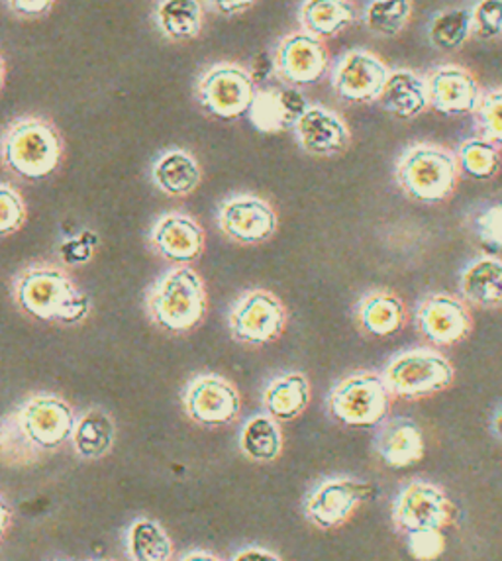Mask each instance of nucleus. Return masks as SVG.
I'll return each instance as SVG.
<instances>
[{
    "label": "nucleus",
    "mask_w": 502,
    "mask_h": 561,
    "mask_svg": "<svg viewBox=\"0 0 502 561\" xmlns=\"http://www.w3.org/2000/svg\"><path fill=\"white\" fill-rule=\"evenodd\" d=\"M20 426L39 451H54L71 440L75 412L69 402L56 394H36L20 407Z\"/></svg>",
    "instance_id": "4468645a"
},
{
    "label": "nucleus",
    "mask_w": 502,
    "mask_h": 561,
    "mask_svg": "<svg viewBox=\"0 0 502 561\" xmlns=\"http://www.w3.org/2000/svg\"><path fill=\"white\" fill-rule=\"evenodd\" d=\"M355 324L363 334L389 337L399 334L407 324V307L397 293L373 289L357 300L354 309Z\"/></svg>",
    "instance_id": "5701e85b"
},
{
    "label": "nucleus",
    "mask_w": 502,
    "mask_h": 561,
    "mask_svg": "<svg viewBox=\"0 0 502 561\" xmlns=\"http://www.w3.org/2000/svg\"><path fill=\"white\" fill-rule=\"evenodd\" d=\"M391 520L399 533L446 530L456 520V505L446 489L426 479H412L392 499Z\"/></svg>",
    "instance_id": "0eeeda50"
},
{
    "label": "nucleus",
    "mask_w": 502,
    "mask_h": 561,
    "mask_svg": "<svg viewBox=\"0 0 502 561\" xmlns=\"http://www.w3.org/2000/svg\"><path fill=\"white\" fill-rule=\"evenodd\" d=\"M298 146L315 158H334L352 144V130L340 114L322 104H310L293 128Z\"/></svg>",
    "instance_id": "a211bd4d"
},
{
    "label": "nucleus",
    "mask_w": 502,
    "mask_h": 561,
    "mask_svg": "<svg viewBox=\"0 0 502 561\" xmlns=\"http://www.w3.org/2000/svg\"><path fill=\"white\" fill-rule=\"evenodd\" d=\"M430 46L440 51H456L466 46L467 39L474 36L471 28V12L469 9L454 7L442 10L430 20L426 28Z\"/></svg>",
    "instance_id": "473e14b6"
},
{
    "label": "nucleus",
    "mask_w": 502,
    "mask_h": 561,
    "mask_svg": "<svg viewBox=\"0 0 502 561\" xmlns=\"http://www.w3.org/2000/svg\"><path fill=\"white\" fill-rule=\"evenodd\" d=\"M459 178L456 151L434 141L412 144L395 165V179L402 195L420 205L447 201L456 193Z\"/></svg>",
    "instance_id": "f03ea898"
},
{
    "label": "nucleus",
    "mask_w": 502,
    "mask_h": 561,
    "mask_svg": "<svg viewBox=\"0 0 502 561\" xmlns=\"http://www.w3.org/2000/svg\"><path fill=\"white\" fill-rule=\"evenodd\" d=\"M10 523H12V511L9 503L4 501V496H0V540L4 538V534L9 533Z\"/></svg>",
    "instance_id": "a18cd8bd"
},
{
    "label": "nucleus",
    "mask_w": 502,
    "mask_h": 561,
    "mask_svg": "<svg viewBox=\"0 0 502 561\" xmlns=\"http://www.w3.org/2000/svg\"><path fill=\"white\" fill-rule=\"evenodd\" d=\"M228 322L233 340L248 346H267L285 332L287 309L271 290H248L233 305Z\"/></svg>",
    "instance_id": "9b49d317"
},
{
    "label": "nucleus",
    "mask_w": 502,
    "mask_h": 561,
    "mask_svg": "<svg viewBox=\"0 0 502 561\" xmlns=\"http://www.w3.org/2000/svg\"><path fill=\"white\" fill-rule=\"evenodd\" d=\"M308 104L307 96L297 87H267L261 89L253 99L250 118L253 126L265 134L290 130L297 126L298 118L305 114Z\"/></svg>",
    "instance_id": "412c9836"
},
{
    "label": "nucleus",
    "mask_w": 502,
    "mask_h": 561,
    "mask_svg": "<svg viewBox=\"0 0 502 561\" xmlns=\"http://www.w3.org/2000/svg\"><path fill=\"white\" fill-rule=\"evenodd\" d=\"M310 404V381L300 371H288L271 381L263 391L265 412L277 422H290Z\"/></svg>",
    "instance_id": "393cba45"
},
{
    "label": "nucleus",
    "mask_w": 502,
    "mask_h": 561,
    "mask_svg": "<svg viewBox=\"0 0 502 561\" xmlns=\"http://www.w3.org/2000/svg\"><path fill=\"white\" fill-rule=\"evenodd\" d=\"M426 84L430 108L444 116L474 114L483 94L477 77L467 67L456 64L432 69L426 76Z\"/></svg>",
    "instance_id": "f3484780"
},
{
    "label": "nucleus",
    "mask_w": 502,
    "mask_h": 561,
    "mask_svg": "<svg viewBox=\"0 0 502 561\" xmlns=\"http://www.w3.org/2000/svg\"><path fill=\"white\" fill-rule=\"evenodd\" d=\"M273 64L281 81L298 89L318 83L326 76L330 56L324 39L308 32H295L281 39Z\"/></svg>",
    "instance_id": "2eb2a0df"
},
{
    "label": "nucleus",
    "mask_w": 502,
    "mask_h": 561,
    "mask_svg": "<svg viewBox=\"0 0 502 561\" xmlns=\"http://www.w3.org/2000/svg\"><path fill=\"white\" fill-rule=\"evenodd\" d=\"M44 451L30 442L26 432L20 426L19 414L0 419V463L10 468H26L36 463Z\"/></svg>",
    "instance_id": "f704fd0d"
},
{
    "label": "nucleus",
    "mask_w": 502,
    "mask_h": 561,
    "mask_svg": "<svg viewBox=\"0 0 502 561\" xmlns=\"http://www.w3.org/2000/svg\"><path fill=\"white\" fill-rule=\"evenodd\" d=\"M459 297L469 307L502 310V257L481 253L459 273Z\"/></svg>",
    "instance_id": "4be33fe9"
},
{
    "label": "nucleus",
    "mask_w": 502,
    "mask_h": 561,
    "mask_svg": "<svg viewBox=\"0 0 502 561\" xmlns=\"http://www.w3.org/2000/svg\"><path fill=\"white\" fill-rule=\"evenodd\" d=\"M373 493L372 483L362 479L347 476L324 479L305 499V516L320 530H334L344 526Z\"/></svg>",
    "instance_id": "9d476101"
},
{
    "label": "nucleus",
    "mask_w": 502,
    "mask_h": 561,
    "mask_svg": "<svg viewBox=\"0 0 502 561\" xmlns=\"http://www.w3.org/2000/svg\"><path fill=\"white\" fill-rule=\"evenodd\" d=\"M240 449L243 456L258 461V463H271L283 454V432L279 422L265 414H255L243 424L240 434Z\"/></svg>",
    "instance_id": "c85d7f7f"
},
{
    "label": "nucleus",
    "mask_w": 502,
    "mask_h": 561,
    "mask_svg": "<svg viewBox=\"0 0 502 561\" xmlns=\"http://www.w3.org/2000/svg\"><path fill=\"white\" fill-rule=\"evenodd\" d=\"M420 336L437 347L456 346L471 336L474 314L466 300L446 290L424 295L414 310Z\"/></svg>",
    "instance_id": "1a4fd4ad"
},
{
    "label": "nucleus",
    "mask_w": 502,
    "mask_h": 561,
    "mask_svg": "<svg viewBox=\"0 0 502 561\" xmlns=\"http://www.w3.org/2000/svg\"><path fill=\"white\" fill-rule=\"evenodd\" d=\"M4 76H7V67H4V61H2V57H0V89H2V84H4Z\"/></svg>",
    "instance_id": "09e8293b"
},
{
    "label": "nucleus",
    "mask_w": 502,
    "mask_h": 561,
    "mask_svg": "<svg viewBox=\"0 0 502 561\" xmlns=\"http://www.w3.org/2000/svg\"><path fill=\"white\" fill-rule=\"evenodd\" d=\"M407 548L417 561H436L446 552L444 530H422L407 534Z\"/></svg>",
    "instance_id": "ea45409f"
},
{
    "label": "nucleus",
    "mask_w": 502,
    "mask_h": 561,
    "mask_svg": "<svg viewBox=\"0 0 502 561\" xmlns=\"http://www.w3.org/2000/svg\"><path fill=\"white\" fill-rule=\"evenodd\" d=\"M116 440V424L103 409H91L75 424L71 444L77 456L83 459H101L111 451Z\"/></svg>",
    "instance_id": "cd10ccee"
},
{
    "label": "nucleus",
    "mask_w": 502,
    "mask_h": 561,
    "mask_svg": "<svg viewBox=\"0 0 502 561\" xmlns=\"http://www.w3.org/2000/svg\"><path fill=\"white\" fill-rule=\"evenodd\" d=\"M4 165L19 178L37 181L52 175L61 161L59 131L42 118H22L10 126L0 146Z\"/></svg>",
    "instance_id": "423d86ee"
},
{
    "label": "nucleus",
    "mask_w": 502,
    "mask_h": 561,
    "mask_svg": "<svg viewBox=\"0 0 502 561\" xmlns=\"http://www.w3.org/2000/svg\"><path fill=\"white\" fill-rule=\"evenodd\" d=\"M412 0H369L362 12L365 28L377 38H397L412 20Z\"/></svg>",
    "instance_id": "2f4dec72"
},
{
    "label": "nucleus",
    "mask_w": 502,
    "mask_h": 561,
    "mask_svg": "<svg viewBox=\"0 0 502 561\" xmlns=\"http://www.w3.org/2000/svg\"><path fill=\"white\" fill-rule=\"evenodd\" d=\"M14 299L32 319L81 324L91 310V300L52 263H34L14 279Z\"/></svg>",
    "instance_id": "f257e3e1"
},
{
    "label": "nucleus",
    "mask_w": 502,
    "mask_h": 561,
    "mask_svg": "<svg viewBox=\"0 0 502 561\" xmlns=\"http://www.w3.org/2000/svg\"><path fill=\"white\" fill-rule=\"evenodd\" d=\"M151 178L169 197H186L201 185L203 171L189 151L171 150L156 161Z\"/></svg>",
    "instance_id": "bb28decb"
},
{
    "label": "nucleus",
    "mask_w": 502,
    "mask_h": 561,
    "mask_svg": "<svg viewBox=\"0 0 502 561\" xmlns=\"http://www.w3.org/2000/svg\"><path fill=\"white\" fill-rule=\"evenodd\" d=\"M456 156L461 175L474 181H491L499 175L502 168L501 146L479 134L461 141Z\"/></svg>",
    "instance_id": "7c9ffc66"
},
{
    "label": "nucleus",
    "mask_w": 502,
    "mask_h": 561,
    "mask_svg": "<svg viewBox=\"0 0 502 561\" xmlns=\"http://www.w3.org/2000/svg\"><path fill=\"white\" fill-rule=\"evenodd\" d=\"M181 561H223L218 556L210 552H191L186 553L185 558Z\"/></svg>",
    "instance_id": "de8ad7c7"
},
{
    "label": "nucleus",
    "mask_w": 502,
    "mask_h": 561,
    "mask_svg": "<svg viewBox=\"0 0 502 561\" xmlns=\"http://www.w3.org/2000/svg\"><path fill=\"white\" fill-rule=\"evenodd\" d=\"M383 379L392 399L420 401L449 389L456 381V367L440 350L410 347L389 359Z\"/></svg>",
    "instance_id": "39448f33"
},
{
    "label": "nucleus",
    "mask_w": 502,
    "mask_h": 561,
    "mask_svg": "<svg viewBox=\"0 0 502 561\" xmlns=\"http://www.w3.org/2000/svg\"><path fill=\"white\" fill-rule=\"evenodd\" d=\"M475 128L479 136L494 141L502 148V87L483 91L474 113Z\"/></svg>",
    "instance_id": "c9c22d12"
},
{
    "label": "nucleus",
    "mask_w": 502,
    "mask_h": 561,
    "mask_svg": "<svg viewBox=\"0 0 502 561\" xmlns=\"http://www.w3.org/2000/svg\"><path fill=\"white\" fill-rule=\"evenodd\" d=\"M28 208L19 191L0 183V238L19 232L26 225Z\"/></svg>",
    "instance_id": "58836bf2"
},
{
    "label": "nucleus",
    "mask_w": 502,
    "mask_h": 561,
    "mask_svg": "<svg viewBox=\"0 0 502 561\" xmlns=\"http://www.w3.org/2000/svg\"><path fill=\"white\" fill-rule=\"evenodd\" d=\"M471 232L479 242L502 250V203H491L477 208L474 215L469 216Z\"/></svg>",
    "instance_id": "e433bc0d"
},
{
    "label": "nucleus",
    "mask_w": 502,
    "mask_h": 561,
    "mask_svg": "<svg viewBox=\"0 0 502 561\" xmlns=\"http://www.w3.org/2000/svg\"><path fill=\"white\" fill-rule=\"evenodd\" d=\"M389 73L391 69L381 57L355 47L338 59L332 71V89L345 103H377Z\"/></svg>",
    "instance_id": "f8f14e48"
},
{
    "label": "nucleus",
    "mask_w": 502,
    "mask_h": 561,
    "mask_svg": "<svg viewBox=\"0 0 502 561\" xmlns=\"http://www.w3.org/2000/svg\"><path fill=\"white\" fill-rule=\"evenodd\" d=\"M94 243H96V238H94L93 232H83L81 238H75V240L64 243L61 245L64 262L73 263V265L75 263L89 262L93 257Z\"/></svg>",
    "instance_id": "a19ab883"
},
{
    "label": "nucleus",
    "mask_w": 502,
    "mask_h": 561,
    "mask_svg": "<svg viewBox=\"0 0 502 561\" xmlns=\"http://www.w3.org/2000/svg\"><path fill=\"white\" fill-rule=\"evenodd\" d=\"M208 2L224 16H238L242 12H248L258 0H208Z\"/></svg>",
    "instance_id": "37998d69"
},
{
    "label": "nucleus",
    "mask_w": 502,
    "mask_h": 561,
    "mask_svg": "<svg viewBox=\"0 0 502 561\" xmlns=\"http://www.w3.org/2000/svg\"><path fill=\"white\" fill-rule=\"evenodd\" d=\"M377 104L385 113L397 116L400 121L417 118L430 108L426 77L407 67L391 69L389 79L377 99Z\"/></svg>",
    "instance_id": "b1692460"
},
{
    "label": "nucleus",
    "mask_w": 502,
    "mask_h": 561,
    "mask_svg": "<svg viewBox=\"0 0 502 561\" xmlns=\"http://www.w3.org/2000/svg\"><path fill=\"white\" fill-rule=\"evenodd\" d=\"M153 250L173 265H191L205 250V230L193 216L169 213L151 228Z\"/></svg>",
    "instance_id": "6ab92c4d"
},
{
    "label": "nucleus",
    "mask_w": 502,
    "mask_h": 561,
    "mask_svg": "<svg viewBox=\"0 0 502 561\" xmlns=\"http://www.w3.org/2000/svg\"><path fill=\"white\" fill-rule=\"evenodd\" d=\"M491 432L494 438L502 444V404L494 411L493 419H491Z\"/></svg>",
    "instance_id": "49530a36"
},
{
    "label": "nucleus",
    "mask_w": 502,
    "mask_h": 561,
    "mask_svg": "<svg viewBox=\"0 0 502 561\" xmlns=\"http://www.w3.org/2000/svg\"><path fill=\"white\" fill-rule=\"evenodd\" d=\"M128 553L132 561H171L173 542L161 524L140 518L128 530Z\"/></svg>",
    "instance_id": "72a5a7b5"
},
{
    "label": "nucleus",
    "mask_w": 502,
    "mask_h": 561,
    "mask_svg": "<svg viewBox=\"0 0 502 561\" xmlns=\"http://www.w3.org/2000/svg\"><path fill=\"white\" fill-rule=\"evenodd\" d=\"M255 94V79L238 64L213 66L196 84L198 103L220 121H236L250 113Z\"/></svg>",
    "instance_id": "6e6552de"
},
{
    "label": "nucleus",
    "mask_w": 502,
    "mask_h": 561,
    "mask_svg": "<svg viewBox=\"0 0 502 561\" xmlns=\"http://www.w3.org/2000/svg\"><path fill=\"white\" fill-rule=\"evenodd\" d=\"M303 32L320 39L334 38L357 20L352 0H305L300 7Z\"/></svg>",
    "instance_id": "a878e982"
},
{
    "label": "nucleus",
    "mask_w": 502,
    "mask_h": 561,
    "mask_svg": "<svg viewBox=\"0 0 502 561\" xmlns=\"http://www.w3.org/2000/svg\"><path fill=\"white\" fill-rule=\"evenodd\" d=\"M54 2L56 0H9V7L22 19H37L44 16L54 7Z\"/></svg>",
    "instance_id": "79ce46f5"
},
{
    "label": "nucleus",
    "mask_w": 502,
    "mask_h": 561,
    "mask_svg": "<svg viewBox=\"0 0 502 561\" xmlns=\"http://www.w3.org/2000/svg\"><path fill=\"white\" fill-rule=\"evenodd\" d=\"M469 12L474 38L483 42L502 38V0H477Z\"/></svg>",
    "instance_id": "4c0bfd02"
},
{
    "label": "nucleus",
    "mask_w": 502,
    "mask_h": 561,
    "mask_svg": "<svg viewBox=\"0 0 502 561\" xmlns=\"http://www.w3.org/2000/svg\"><path fill=\"white\" fill-rule=\"evenodd\" d=\"M218 226L223 234L228 236L232 242L258 245L275 236L279 228V218L265 198L238 195L228 198L220 206Z\"/></svg>",
    "instance_id": "dca6fc26"
},
{
    "label": "nucleus",
    "mask_w": 502,
    "mask_h": 561,
    "mask_svg": "<svg viewBox=\"0 0 502 561\" xmlns=\"http://www.w3.org/2000/svg\"><path fill=\"white\" fill-rule=\"evenodd\" d=\"M373 448L387 468L404 469L424 458L426 442L422 428L412 419L389 416L377 426Z\"/></svg>",
    "instance_id": "aec40b11"
},
{
    "label": "nucleus",
    "mask_w": 502,
    "mask_h": 561,
    "mask_svg": "<svg viewBox=\"0 0 502 561\" xmlns=\"http://www.w3.org/2000/svg\"><path fill=\"white\" fill-rule=\"evenodd\" d=\"M205 280L189 265H175L148 290L146 309L153 324L171 334H185L205 319Z\"/></svg>",
    "instance_id": "7ed1b4c3"
},
{
    "label": "nucleus",
    "mask_w": 502,
    "mask_h": 561,
    "mask_svg": "<svg viewBox=\"0 0 502 561\" xmlns=\"http://www.w3.org/2000/svg\"><path fill=\"white\" fill-rule=\"evenodd\" d=\"M156 20L166 38L186 42L201 34L203 7L198 0H159Z\"/></svg>",
    "instance_id": "c756f323"
},
{
    "label": "nucleus",
    "mask_w": 502,
    "mask_h": 561,
    "mask_svg": "<svg viewBox=\"0 0 502 561\" xmlns=\"http://www.w3.org/2000/svg\"><path fill=\"white\" fill-rule=\"evenodd\" d=\"M392 394L377 371L345 375L328 394V414L347 428H377L389 419Z\"/></svg>",
    "instance_id": "20e7f679"
},
{
    "label": "nucleus",
    "mask_w": 502,
    "mask_h": 561,
    "mask_svg": "<svg viewBox=\"0 0 502 561\" xmlns=\"http://www.w3.org/2000/svg\"><path fill=\"white\" fill-rule=\"evenodd\" d=\"M186 414L191 421L218 428L232 424L242 411V397L236 385L223 375H198L193 379L183 394Z\"/></svg>",
    "instance_id": "ddd939ff"
},
{
    "label": "nucleus",
    "mask_w": 502,
    "mask_h": 561,
    "mask_svg": "<svg viewBox=\"0 0 502 561\" xmlns=\"http://www.w3.org/2000/svg\"><path fill=\"white\" fill-rule=\"evenodd\" d=\"M232 561H283L277 553L270 550H261V548H248L242 552L236 553Z\"/></svg>",
    "instance_id": "c03bdc74"
}]
</instances>
